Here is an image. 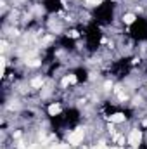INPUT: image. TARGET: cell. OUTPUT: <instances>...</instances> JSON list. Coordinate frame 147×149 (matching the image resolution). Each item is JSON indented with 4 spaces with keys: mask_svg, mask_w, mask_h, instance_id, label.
<instances>
[{
    "mask_svg": "<svg viewBox=\"0 0 147 149\" xmlns=\"http://www.w3.org/2000/svg\"><path fill=\"white\" fill-rule=\"evenodd\" d=\"M85 139H87V128H85L83 125L76 127V128L69 130V132L66 134V142H68L71 148H80Z\"/></svg>",
    "mask_w": 147,
    "mask_h": 149,
    "instance_id": "cell-1",
    "label": "cell"
}]
</instances>
